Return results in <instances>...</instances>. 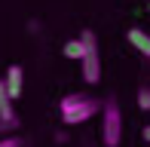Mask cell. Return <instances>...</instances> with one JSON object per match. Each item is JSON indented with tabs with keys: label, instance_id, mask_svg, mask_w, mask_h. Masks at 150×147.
Returning <instances> with one entry per match:
<instances>
[{
	"label": "cell",
	"instance_id": "6da1fadb",
	"mask_svg": "<svg viewBox=\"0 0 150 147\" xmlns=\"http://www.w3.org/2000/svg\"><path fill=\"white\" fill-rule=\"evenodd\" d=\"M58 110H61V123L64 126H77V123L92 119L101 110V101L95 95H86V92H71V95H64L58 101Z\"/></svg>",
	"mask_w": 150,
	"mask_h": 147
},
{
	"label": "cell",
	"instance_id": "8992f818",
	"mask_svg": "<svg viewBox=\"0 0 150 147\" xmlns=\"http://www.w3.org/2000/svg\"><path fill=\"white\" fill-rule=\"evenodd\" d=\"M129 43H132L135 49H138L141 55H144V58H150V34H147V31L132 28V31H129Z\"/></svg>",
	"mask_w": 150,
	"mask_h": 147
},
{
	"label": "cell",
	"instance_id": "ba28073f",
	"mask_svg": "<svg viewBox=\"0 0 150 147\" xmlns=\"http://www.w3.org/2000/svg\"><path fill=\"white\" fill-rule=\"evenodd\" d=\"M138 110H150V86L147 83L138 89Z\"/></svg>",
	"mask_w": 150,
	"mask_h": 147
},
{
	"label": "cell",
	"instance_id": "5b68a950",
	"mask_svg": "<svg viewBox=\"0 0 150 147\" xmlns=\"http://www.w3.org/2000/svg\"><path fill=\"white\" fill-rule=\"evenodd\" d=\"M3 83H6V92H9L12 101L22 98V92H25V71H22V64H9V68H6Z\"/></svg>",
	"mask_w": 150,
	"mask_h": 147
},
{
	"label": "cell",
	"instance_id": "7a4b0ae2",
	"mask_svg": "<svg viewBox=\"0 0 150 147\" xmlns=\"http://www.w3.org/2000/svg\"><path fill=\"white\" fill-rule=\"evenodd\" d=\"M101 141H104V147H120L122 141V113L113 98L101 104Z\"/></svg>",
	"mask_w": 150,
	"mask_h": 147
},
{
	"label": "cell",
	"instance_id": "3957f363",
	"mask_svg": "<svg viewBox=\"0 0 150 147\" xmlns=\"http://www.w3.org/2000/svg\"><path fill=\"white\" fill-rule=\"evenodd\" d=\"M83 43H86V55L80 58V68H83V80L89 86L101 83V52H98V40L92 31H83Z\"/></svg>",
	"mask_w": 150,
	"mask_h": 147
},
{
	"label": "cell",
	"instance_id": "8fae6325",
	"mask_svg": "<svg viewBox=\"0 0 150 147\" xmlns=\"http://www.w3.org/2000/svg\"><path fill=\"white\" fill-rule=\"evenodd\" d=\"M141 138H144V141H150V126H144V129H141Z\"/></svg>",
	"mask_w": 150,
	"mask_h": 147
},
{
	"label": "cell",
	"instance_id": "30bf717a",
	"mask_svg": "<svg viewBox=\"0 0 150 147\" xmlns=\"http://www.w3.org/2000/svg\"><path fill=\"white\" fill-rule=\"evenodd\" d=\"M9 132H12V129H9L6 123H3V119H0V138H3V135H9Z\"/></svg>",
	"mask_w": 150,
	"mask_h": 147
},
{
	"label": "cell",
	"instance_id": "9c48e42d",
	"mask_svg": "<svg viewBox=\"0 0 150 147\" xmlns=\"http://www.w3.org/2000/svg\"><path fill=\"white\" fill-rule=\"evenodd\" d=\"M0 147H25V138H16V135H3V138H0Z\"/></svg>",
	"mask_w": 150,
	"mask_h": 147
},
{
	"label": "cell",
	"instance_id": "277c9868",
	"mask_svg": "<svg viewBox=\"0 0 150 147\" xmlns=\"http://www.w3.org/2000/svg\"><path fill=\"white\" fill-rule=\"evenodd\" d=\"M0 119H3L6 126H9L12 132L18 129V113H16V107H12V98H9V92H6V83H3V77H0Z\"/></svg>",
	"mask_w": 150,
	"mask_h": 147
},
{
	"label": "cell",
	"instance_id": "52a82bcc",
	"mask_svg": "<svg viewBox=\"0 0 150 147\" xmlns=\"http://www.w3.org/2000/svg\"><path fill=\"white\" fill-rule=\"evenodd\" d=\"M61 52H64V58H71V61H80V58L86 55V43H83V37L67 40V43L61 46Z\"/></svg>",
	"mask_w": 150,
	"mask_h": 147
}]
</instances>
